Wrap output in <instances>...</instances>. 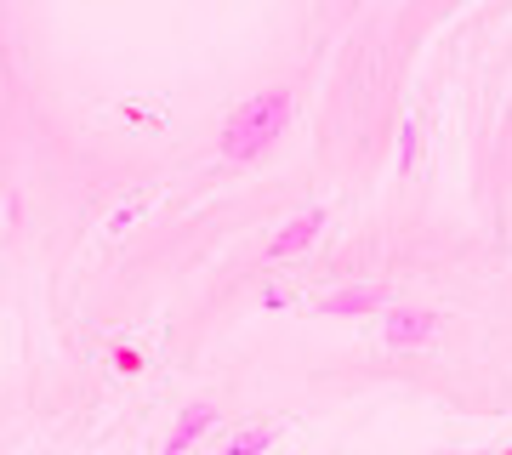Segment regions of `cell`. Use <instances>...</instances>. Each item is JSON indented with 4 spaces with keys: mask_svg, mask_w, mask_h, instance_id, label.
Listing matches in <instances>:
<instances>
[{
    "mask_svg": "<svg viewBox=\"0 0 512 455\" xmlns=\"http://www.w3.org/2000/svg\"><path fill=\"white\" fill-rule=\"evenodd\" d=\"M109 359H114V370H126V376H131V370H143V359H137V353H131V347H114Z\"/></svg>",
    "mask_w": 512,
    "mask_h": 455,
    "instance_id": "cell-7",
    "label": "cell"
},
{
    "mask_svg": "<svg viewBox=\"0 0 512 455\" xmlns=\"http://www.w3.org/2000/svg\"><path fill=\"white\" fill-rule=\"evenodd\" d=\"M319 234H325V211H302L296 222H285V228L268 239V256H274V262H285V256H302Z\"/></svg>",
    "mask_w": 512,
    "mask_h": 455,
    "instance_id": "cell-3",
    "label": "cell"
},
{
    "mask_svg": "<svg viewBox=\"0 0 512 455\" xmlns=\"http://www.w3.org/2000/svg\"><path fill=\"white\" fill-rule=\"evenodd\" d=\"M285 120H291V91L285 86L256 91V97H245V103L228 114V126H222V154H228V160H256V154H268L274 137H285Z\"/></svg>",
    "mask_w": 512,
    "mask_h": 455,
    "instance_id": "cell-1",
    "label": "cell"
},
{
    "mask_svg": "<svg viewBox=\"0 0 512 455\" xmlns=\"http://www.w3.org/2000/svg\"><path fill=\"white\" fill-rule=\"evenodd\" d=\"M268 444H274V427H268V421H256V427H245V433H239L222 455H262Z\"/></svg>",
    "mask_w": 512,
    "mask_h": 455,
    "instance_id": "cell-6",
    "label": "cell"
},
{
    "mask_svg": "<svg viewBox=\"0 0 512 455\" xmlns=\"http://www.w3.org/2000/svg\"><path fill=\"white\" fill-rule=\"evenodd\" d=\"M382 302H387L382 285H353V291L325 296V302H319V313H325V319H359V313H376Z\"/></svg>",
    "mask_w": 512,
    "mask_h": 455,
    "instance_id": "cell-4",
    "label": "cell"
},
{
    "mask_svg": "<svg viewBox=\"0 0 512 455\" xmlns=\"http://www.w3.org/2000/svg\"><path fill=\"white\" fill-rule=\"evenodd\" d=\"M501 455H512V450H501Z\"/></svg>",
    "mask_w": 512,
    "mask_h": 455,
    "instance_id": "cell-9",
    "label": "cell"
},
{
    "mask_svg": "<svg viewBox=\"0 0 512 455\" xmlns=\"http://www.w3.org/2000/svg\"><path fill=\"white\" fill-rule=\"evenodd\" d=\"M433 330H439V319H433V313H421V308H393L382 319L387 347H421V342H433Z\"/></svg>",
    "mask_w": 512,
    "mask_h": 455,
    "instance_id": "cell-2",
    "label": "cell"
},
{
    "mask_svg": "<svg viewBox=\"0 0 512 455\" xmlns=\"http://www.w3.org/2000/svg\"><path fill=\"white\" fill-rule=\"evenodd\" d=\"M211 427H217V410L211 404H188L177 416V427H171V438H165V455H188V444H200Z\"/></svg>",
    "mask_w": 512,
    "mask_h": 455,
    "instance_id": "cell-5",
    "label": "cell"
},
{
    "mask_svg": "<svg viewBox=\"0 0 512 455\" xmlns=\"http://www.w3.org/2000/svg\"><path fill=\"white\" fill-rule=\"evenodd\" d=\"M410 154H416V126L399 131V165H410Z\"/></svg>",
    "mask_w": 512,
    "mask_h": 455,
    "instance_id": "cell-8",
    "label": "cell"
}]
</instances>
